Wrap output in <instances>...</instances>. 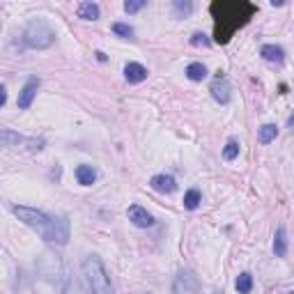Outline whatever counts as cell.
I'll return each mask as SVG.
<instances>
[{
    "label": "cell",
    "instance_id": "obj_1",
    "mask_svg": "<svg viewBox=\"0 0 294 294\" xmlns=\"http://www.w3.org/2000/svg\"><path fill=\"white\" fill-rule=\"evenodd\" d=\"M12 212L19 216V221L37 230L46 241H53V244L60 246H65L69 241V221H67V216H46L44 212L33 207H12Z\"/></svg>",
    "mask_w": 294,
    "mask_h": 294
},
{
    "label": "cell",
    "instance_id": "obj_2",
    "mask_svg": "<svg viewBox=\"0 0 294 294\" xmlns=\"http://www.w3.org/2000/svg\"><path fill=\"white\" fill-rule=\"evenodd\" d=\"M255 7L251 3H212V14L216 19V37L218 44H228L237 28L246 26L253 17Z\"/></svg>",
    "mask_w": 294,
    "mask_h": 294
},
{
    "label": "cell",
    "instance_id": "obj_3",
    "mask_svg": "<svg viewBox=\"0 0 294 294\" xmlns=\"http://www.w3.org/2000/svg\"><path fill=\"white\" fill-rule=\"evenodd\" d=\"M83 273H85V283L90 285V289L94 294H113V285H110L108 276H106V269L99 257H94V255L85 257Z\"/></svg>",
    "mask_w": 294,
    "mask_h": 294
},
{
    "label": "cell",
    "instance_id": "obj_4",
    "mask_svg": "<svg viewBox=\"0 0 294 294\" xmlns=\"http://www.w3.org/2000/svg\"><path fill=\"white\" fill-rule=\"evenodd\" d=\"M23 39H26L30 49H46V46H51L55 42V33L46 21H33L26 28Z\"/></svg>",
    "mask_w": 294,
    "mask_h": 294
},
{
    "label": "cell",
    "instance_id": "obj_5",
    "mask_svg": "<svg viewBox=\"0 0 294 294\" xmlns=\"http://www.w3.org/2000/svg\"><path fill=\"white\" fill-rule=\"evenodd\" d=\"M200 292V283H198V276L189 269L177 273L173 285V294H198Z\"/></svg>",
    "mask_w": 294,
    "mask_h": 294
},
{
    "label": "cell",
    "instance_id": "obj_6",
    "mask_svg": "<svg viewBox=\"0 0 294 294\" xmlns=\"http://www.w3.org/2000/svg\"><path fill=\"white\" fill-rule=\"evenodd\" d=\"M37 90H39V78H28V83L23 85V90L19 92V99H17V106L19 108H30L33 106V99H35V94H37Z\"/></svg>",
    "mask_w": 294,
    "mask_h": 294
},
{
    "label": "cell",
    "instance_id": "obj_7",
    "mask_svg": "<svg viewBox=\"0 0 294 294\" xmlns=\"http://www.w3.org/2000/svg\"><path fill=\"white\" fill-rule=\"evenodd\" d=\"M129 221L136 228H152L154 225V216L147 209H142V207H138V205H131L129 207Z\"/></svg>",
    "mask_w": 294,
    "mask_h": 294
},
{
    "label": "cell",
    "instance_id": "obj_8",
    "mask_svg": "<svg viewBox=\"0 0 294 294\" xmlns=\"http://www.w3.org/2000/svg\"><path fill=\"white\" fill-rule=\"evenodd\" d=\"M212 97L216 99L218 104H228L230 101V83L225 76L218 74V78L212 83Z\"/></svg>",
    "mask_w": 294,
    "mask_h": 294
},
{
    "label": "cell",
    "instance_id": "obj_9",
    "mask_svg": "<svg viewBox=\"0 0 294 294\" xmlns=\"http://www.w3.org/2000/svg\"><path fill=\"white\" fill-rule=\"evenodd\" d=\"M150 186H152L157 193H173V191L177 189V182H175V177H170V175H154L152 180H150Z\"/></svg>",
    "mask_w": 294,
    "mask_h": 294
},
{
    "label": "cell",
    "instance_id": "obj_10",
    "mask_svg": "<svg viewBox=\"0 0 294 294\" xmlns=\"http://www.w3.org/2000/svg\"><path fill=\"white\" fill-rule=\"evenodd\" d=\"M124 76L129 83H142L147 78V69L142 65H138V62H126Z\"/></svg>",
    "mask_w": 294,
    "mask_h": 294
},
{
    "label": "cell",
    "instance_id": "obj_11",
    "mask_svg": "<svg viewBox=\"0 0 294 294\" xmlns=\"http://www.w3.org/2000/svg\"><path fill=\"white\" fill-rule=\"evenodd\" d=\"M260 55H262V58H264L267 62H278V65L285 60V51L280 49V46H273V44H267V46H262Z\"/></svg>",
    "mask_w": 294,
    "mask_h": 294
},
{
    "label": "cell",
    "instance_id": "obj_12",
    "mask_svg": "<svg viewBox=\"0 0 294 294\" xmlns=\"http://www.w3.org/2000/svg\"><path fill=\"white\" fill-rule=\"evenodd\" d=\"M76 180H78V184H83V186H92L94 180H97V170H94L92 166H78Z\"/></svg>",
    "mask_w": 294,
    "mask_h": 294
},
{
    "label": "cell",
    "instance_id": "obj_13",
    "mask_svg": "<svg viewBox=\"0 0 294 294\" xmlns=\"http://www.w3.org/2000/svg\"><path fill=\"white\" fill-rule=\"evenodd\" d=\"M273 253H276L278 257L287 255V234H285L283 225L276 230V237H273Z\"/></svg>",
    "mask_w": 294,
    "mask_h": 294
},
{
    "label": "cell",
    "instance_id": "obj_14",
    "mask_svg": "<svg viewBox=\"0 0 294 294\" xmlns=\"http://www.w3.org/2000/svg\"><path fill=\"white\" fill-rule=\"evenodd\" d=\"M186 76H189V81H205L207 78V67L202 65V62H191L189 67H186Z\"/></svg>",
    "mask_w": 294,
    "mask_h": 294
},
{
    "label": "cell",
    "instance_id": "obj_15",
    "mask_svg": "<svg viewBox=\"0 0 294 294\" xmlns=\"http://www.w3.org/2000/svg\"><path fill=\"white\" fill-rule=\"evenodd\" d=\"M78 17L85 21H97L99 19V5L97 3H81L78 5Z\"/></svg>",
    "mask_w": 294,
    "mask_h": 294
},
{
    "label": "cell",
    "instance_id": "obj_16",
    "mask_svg": "<svg viewBox=\"0 0 294 294\" xmlns=\"http://www.w3.org/2000/svg\"><path fill=\"white\" fill-rule=\"evenodd\" d=\"M62 294H94V292L90 289V285H83L81 280H69L65 285V289H62Z\"/></svg>",
    "mask_w": 294,
    "mask_h": 294
},
{
    "label": "cell",
    "instance_id": "obj_17",
    "mask_svg": "<svg viewBox=\"0 0 294 294\" xmlns=\"http://www.w3.org/2000/svg\"><path fill=\"white\" fill-rule=\"evenodd\" d=\"M276 136H278V126L276 124H264L260 129V142L262 145H269L271 140H276Z\"/></svg>",
    "mask_w": 294,
    "mask_h": 294
},
{
    "label": "cell",
    "instance_id": "obj_18",
    "mask_svg": "<svg viewBox=\"0 0 294 294\" xmlns=\"http://www.w3.org/2000/svg\"><path fill=\"white\" fill-rule=\"evenodd\" d=\"M237 292L239 294H251V289H253V276L251 273H241L239 278H237Z\"/></svg>",
    "mask_w": 294,
    "mask_h": 294
},
{
    "label": "cell",
    "instance_id": "obj_19",
    "mask_svg": "<svg viewBox=\"0 0 294 294\" xmlns=\"http://www.w3.org/2000/svg\"><path fill=\"white\" fill-rule=\"evenodd\" d=\"M200 191L198 189H191L186 191V196H184V207L186 209H198V205H200Z\"/></svg>",
    "mask_w": 294,
    "mask_h": 294
},
{
    "label": "cell",
    "instance_id": "obj_20",
    "mask_svg": "<svg viewBox=\"0 0 294 294\" xmlns=\"http://www.w3.org/2000/svg\"><path fill=\"white\" fill-rule=\"evenodd\" d=\"M237 154H239V142H237V140H228V142H225V147H223L225 161H234V159H237Z\"/></svg>",
    "mask_w": 294,
    "mask_h": 294
},
{
    "label": "cell",
    "instance_id": "obj_21",
    "mask_svg": "<svg viewBox=\"0 0 294 294\" xmlns=\"http://www.w3.org/2000/svg\"><path fill=\"white\" fill-rule=\"evenodd\" d=\"M173 7H175V14H177V17H186V14H191V10H193L191 3H182V0H175Z\"/></svg>",
    "mask_w": 294,
    "mask_h": 294
},
{
    "label": "cell",
    "instance_id": "obj_22",
    "mask_svg": "<svg viewBox=\"0 0 294 294\" xmlns=\"http://www.w3.org/2000/svg\"><path fill=\"white\" fill-rule=\"evenodd\" d=\"M113 33L120 35V37H131V35H133V28L126 26V23H115V26H113Z\"/></svg>",
    "mask_w": 294,
    "mask_h": 294
},
{
    "label": "cell",
    "instance_id": "obj_23",
    "mask_svg": "<svg viewBox=\"0 0 294 294\" xmlns=\"http://www.w3.org/2000/svg\"><path fill=\"white\" fill-rule=\"evenodd\" d=\"M21 140H23L21 136H14L10 129H3V145H5V147H10L12 142H21Z\"/></svg>",
    "mask_w": 294,
    "mask_h": 294
},
{
    "label": "cell",
    "instance_id": "obj_24",
    "mask_svg": "<svg viewBox=\"0 0 294 294\" xmlns=\"http://www.w3.org/2000/svg\"><path fill=\"white\" fill-rule=\"evenodd\" d=\"M142 7H145V0H131V3H124V10L129 12V14H136V12H140Z\"/></svg>",
    "mask_w": 294,
    "mask_h": 294
},
{
    "label": "cell",
    "instance_id": "obj_25",
    "mask_svg": "<svg viewBox=\"0 0 294 294\" xmlns=\"http://www.w3.org/2000/svg\"><path fill=\"white\" fill-rule=\"evenodd\" d=\"M191 44H193V46H209V39L202 33H196L193 37H191Z\"/></svg>",
    "mask_w": 294,
    "mask_h": 294
},
{
    "label": "cell",
    "instance_id": "obj_26",
    "mask_svg": "<svg viewBox=\"0 0 294 294\" xmlns=\"http://www.w3.org/2000/svg\"><path fill=\"white\" fill-rule=\"evenodd\" d=\"M7 101V92H5V85H0V106H5Z\"/></svg>",
    "mask_w": 294,
    "mask_h": 294
},
{
    "label": "cell",
    "instance_id": "obj_27",
    "mask_svg": "<svg viewBox=\"0 0 294 294\" xmlns=\"http://www.w3.org/2000/svg\"><path fill=\"white\" fill-rule=\"evenodd\" d=\"M289 294H294V292H289Z\"/></svg>",
    "mask_w": 294,
    "mask_h": 294
}]
</instances>
